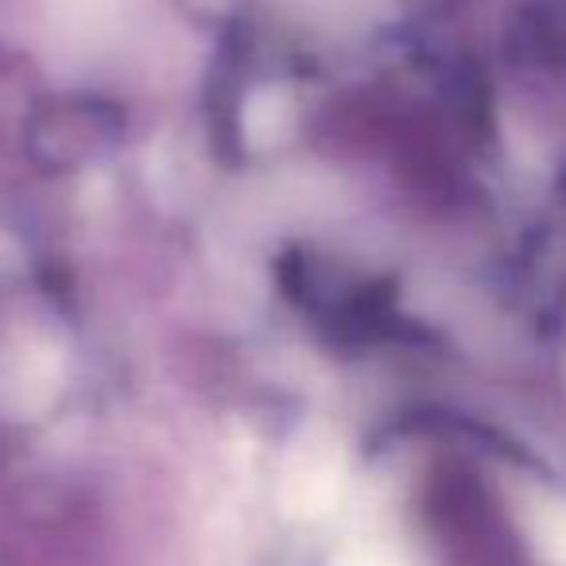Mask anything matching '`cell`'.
<instances>
[{
  "mask_svg": "<svg viewBox=\"0 0 566 566\" xmlns=\"http://www.w3.org/2000/svg\"><path fill=\"white\" fill-rule=\"evenodd\" d=\"M338 485V462H334V450H318V447H303V454L292 465V489L303 501H318L331 489Z\"/></svg>",
  "mask_w": 566,
  "mask_h": 566,
  "instance_id": "1",
  "label": "cell"
},
{
  "mask_svg": "<svg viewBox=\"0 0 566 566\" xmlns=\"http://www.w3.org/2000/svg\"><path fill=\"white\" fill-rule=\"evenodd\" d=\"M543 535H547V547L555 551V558L566 566V504H547L539 512Z\"/></svg>",
  "mask_w": 566,
  "mask_h": 566,
  "instance_id": "2",
  "label": "cell"
}]
</instances>
